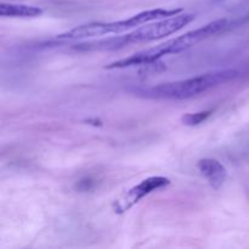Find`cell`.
Segmentation results:
<instances>
[{"mask_svg": "<svg viewBox=\"0 0 249 249\" xmlns=\"http://www.w3.org/2000/svg\"><path fill=\"white\" fill-rule=\"evenodd\" d=\"M228 18L215 19V21L206 24V26H202L199 28L194 29V31L187 32L182 36L164 41L160 45L153 46V48L147 49V50L140 51L138 53H134L129 57L108 63L105 68L106 70H121V68L135 67V66L152 65V63L158 62L164 56L172 55V53H179L181 51L187 50V49L192 48L196 44L201 43L204 39L219 33L228 26Z\"/></svg>", "mask_w": 249, "mask_h": 249, "instance_id": "1", "label": "cell"}, {"mask_svg": "<svg viewBox=\"0 0 249 249\" xmlns=\"http://www.w3.org/2000/svg\"><path fill=\"white\" fill-rule=\"evenodd\" d=\"M196 16L192 14H178L168 18L153 21L152 23H146L145 26L138 27L130 33L125 36H112V38L101 39V40L88 41L75 46L77 50L84 51H102V50H117V49L125 48L131 44L150 43V41L160 40L167 36L174 34L191 23Z\"/></svg>", "mask_w": 249, "mask_h": 249, "instance_id": "2", "label": "cell"}, {"mask_svg": "<svg viewBox=\"0 0 249 249\" xmlns=\"http://www.w3.org/2000/svg\"><path fill=\"white\" fill-rule=\"evenodd\" d=\"M240 75L236 68L214 71L196 75L189 79L177 80V82L163 83L150 88H142L136 90V95L151 100H187L199 96L209 91L213 88L230 82Z\"/></svg>", "mask_w": 249, "mask_h": 249, "instance_id": "3", "label": "cell"}, {"mask_svg": "<svg viewBox=\"0 0 249 249\" xmlns=\"http://www.w3.org/2000/svg\"><path fill=\"white\" fill-rule=\"evenodd\" d=\"M182 9H153L141 11L128 19L113 22H90V23L80 24L65 33L58 34L56 38L60 40H82V39L95 38V36H108V34H122L130 29L138 28L139 26L158 21V19L168 18L181 14Z\"/></svg>", "mask_w": 249, "mask_h": 249, "instance_id": "4", "label": "cell"}, {"mask_svg": "<svg viewBox=\"0 0 249 249\" xmlns=\"http://www.w3.org/2000/svg\"><path fill=\"white\" fill-rule=\"evenodd\" d=\"M170 180L165 177H150L147 179L142 180L138 185L131 187L130 190L125 192L119 199H117L113 203V209L117 214H123L133 208L135 204L146 196L151 195L152 192L162 190L164 187L169 186Z\"/></svg>", "mask_w": 249, "mask_h": 249, "instance_id": "5", "label": "cell"}, {"mask_svg": "<svg viewBox=\"0 0 249 249\" xmlns=\"http://www.w3.org/2000/svg\"><path fill=\"white\" fill-rule=\"evenodd\" d=\"M198 170L214 190H219L228 179V170L219 160L213 158H204L197 164Z\"/></svg>", "mask_w": 249, "mask_h": 249, "instance_id": "6", "label": "cell"}, {"mask_svg": "<svg viewBox=\"0 0 249 249\" xmlns=\"http://www.w3.org/2000/svg\"><path fill=\"white\" fill-rule=\"evenodd\" d=\"M43 14V10L38 6L21 4H0V15L2 17H21V18H29V17H38Z\"/></svg>", "mask_w": 249, "mask_h": 249, "instance_id": "7", "label": "cell"}, {"mask_svg": "<svg viewBox=\"0 0 249 249\" xmlns=\"http://www.w3.org/2000/svg\"><path fill=\"white\" fill-rule=\"evenodd\" d=\"M213 113L212 109H208V111H201L196 112V113H187L185 116H182L181 122L185 124V125L189 126H195L199 125L201 123H203L204 121L208 119V117Z\"/></svg>", "mask_w": 249, "mask_h": 249, "instance_id": "8", "label": "cell"}, {"mask_svg": "<svg viewBox=\"0 0 249 249\" xmlns=\"http://www.w3.org/2000/svg\"><path fill=\"white\" fill-rule=\"evenodd\" d=\"M247 22H249V14L246 15L245 17H243L242 19L240 21V23H247Z\"/></svg>", "mask_w": 249, "mask_h": 249, "instance_id": "9", "label": "cell"}, {"mask_svg": "<svg viewBox=\"0 0 249 249\" xmlns=\"http://www.w3.org/2000/svg\"><path fill=\"white\" fill-rule=\"evenodd\" d=\"M216 1H218V0H216Z\"/></svg>", "mask_w": 249, "mask_h": 249, "instance_id": "10", "label": "cell"}]
</instances>
